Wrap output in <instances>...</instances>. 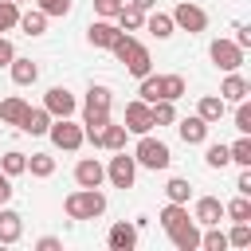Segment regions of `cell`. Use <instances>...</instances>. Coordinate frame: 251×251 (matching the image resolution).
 <instances>
[{
    "instance_id": "cb8c5ba5",
    "label": "cell",
    "mask_w": 251,
    "mask_h": 251,
    "mask_svg": "<svg viewBox=\"0 0 251 251\" xmlns=\"http://www.w3.org/2000/svg\"><path fill=\"white\" fill-rule=\"evenodd\" d=\"M24 35H43L47 31V16L39 12V8H31V12H20V24H16Z\"/></svg>"
},
{
    "instance_id": "2e32d148",
    "label": "cell",
    "mask_w": 251,
    "mask_h": 251,
    "mask_svg": "<svg viewBox=\"0 0 251 251\" xmlns=\"http://www.w3.org/2000/svg\"><path fill=\"white\" fill-rule=\"evenodd\" d=\"M169 239H173V247H176V251H196V247H200V227H196V220L188 216L180 227H173V231H169Z\"/></svg>"
},
{
    "instance_id": "7c38bea8",
    "label": "cell",
    "mask_w": 251,
    "mask_h": 251,
    "mask_svg": "<svg viewBox=\"0 0 251 251\" xmlns=\"http://www.w3.org/2000/svg\"><path fill=\"white\" fill-rule=\"evenodd\" d=\"M118 35H122V27H118V24H110V20H102V16L86 27V39H90L94 47H106V51L118 43Z\"/></svg>"
},
{
    "instance_id": "484cf974",
    "label": "cell",
    "mask_w": 251,
    "mask_h": 251,
    "mask_svg": "<svg viewBox=\"0 0 251 251\" xmlns=\"http://www.w3.org/2000/svg\"><path fill=\"white\" fill-rule=\"evenodd\" d=\"M145 27H149V35H157V39H169V35L176 31V24H173L169 12H153V16L145 20Z\"/></svg>"
},
{
    "instance_id": "7a4b0ae2",
    "label": "cell",
    "mask_w": 251,
    "mask_h": 251,
    "mask_svg": "<svg viewBox=\"0 0 251 251\" xmlns=\"http://www.w3.org/2000/svg\"><path fill=\"white\" fill-rule=\"evenodd\" d=\"M63 212L71 220H98L106 212V196H102V188H75L63 200Z\"/></svg>"
},
{
    "instance_id": "ab89813d",
    "label": "cell",
    "mask_w": 251,
    "mask_h": 251,
    "mask_svg": "<svg viewBox=\"0 0 251 251\" xmlns=\"http://www.w3.org/2000/svg\"><path fill=\"white\" fill-rule=\"evenodd\" d=\"M35 8L51 20V16H67L71 12V0H35Z\"/></svg>"
},
{
    "instance_id": "f35d334b",
    "label": "cell",
    "mask_w": 251,
    "mask_h": 251,
    "mask_svg": "<svg viewBox=\"0 0 251 251\" xmlns=\"http://www.w3.org/2000/svg\"><path fill=\"white\" fill-rule=\"evenodd\" d=\"M137 94H141V102H149V106H153V102L161 98V82H157V75H153V71H149V75L141 78V86H137Z\"/></svg>"
},
{
    "instance_id": "5b68a950",
    "label": "cell",
    "mask_w": 251,
    "mask_h": 251,
    "mask_svg": "<svg viewBox=\"0 0 251 251\" xmlns=\"http://www.w3.org/2000/svg\"><path fill=\"white\" fill-rule=\"evenodd\" d=\"M173 24H176L180 31H188V35H196V31L208 27V12H204L200 4H192V0H180V4L173 8Z\"/></svg>"
},
{
    "instance_id": "8992f818",
    "label": "cell",
    "mask_w": 251,
    "mask_h": 251,
    "mask_svg": "<svg viewBox=\"0 0 251 251\" xmlns=\"http://www.w3.org/2000/svg\"><path fill=\"white\" fill-rule=\"evenodd\" d=\"M208 55H212V63L220 67V71H239L243 67V47L235 43V39H212V47H208Z\"/></svg>"
},
{
    "instance_id": "ba28073f",
    "label": "cell",
    "mask_w": 251,
    "mask_h": 251,
    "mask_svg": "<svg viewBox=\"0 0 251 251\" xmlns=\"http://www.w3.org/2000/svg\"><path fill=\"white\" fill-rule=\"evenodd\" d=\"M43 110H47L51 118H71V114L78 110V98H75L67 86H51V90L43 94Z\"/></svg>"
},
{
    "instance_id": "836d02e7",
    "label": "cell",
    "mask_w": 251,
    "mask_h": 251,
    "mask_svg": "<svg viewBox=\"0 0 251 251\" xmlns=\"http://www.w3.org/2000/svg\"><path fill=\"white\" fill-rule=\"evenodd\" d=\"M224 216H231V220H247V224H251V196H235V200H227V204H224Z\"/></svg>"
},
{
    "instance_id": "7402d4cb",
    "label": "cell",
    "mask_w": 251,
    "mask_h": 251,
    "mask_svg": "<svg viewBox=\"0 0 251 251\" xmlns=\"http://www.w3.org/2000/svg\"><path fill=\"white\" fill-rule=\"evenodd\" d=\"M110 102H114V90H110V86H102V82H90L82 110H110Z\"/></svg>"
},
{
    "instance_id": "4fadbf2b",
    "label": "cell",
    "mask_w": 251,
    "mask_h": 251,
    "mask_svg": "<svg viewBox=\"0 0 251 251\" xmlns=\"http://www.w3.org/2000/svg\"><path fill=\"white\" fill-rule=\"evenodd\" d=\"M192 220H196V224H204V227L220 224V220H224V200H220V196H200V200H196V208H192Z\"/></svg>"
},
{
    "instance_id": "d6a6232c",
    "label": "cell",
    "mask_w": 251,
    "mask_h": 251,
    "mask_svg": "<svg viewBox=\"0 0 251 251\" xmlns=\"http://www.w3.org/2000/svg\"><path fill=\"white\" fill-rule=\"evenodd\" d=\"M165 196H169L173 204H188V196H192V184H188L184 176H173V180L165 184Z\"/></svg>"
},
{
    "instance_id": "f546056e",
    "label": "cell",
    "mask_w": 251,
    "mask_h": 251,
    "mask_svg": "<svg viewBox=\"0 0 251 251\" xmlns=\"http://www.w3.org/2000/svg\"><path fill=\"white\" fill-rule=\"evenodd\" d=\"M157 82H161V98H169V102H176L184 94V75H157Z\"/></svg>"
},
{
    "instance_id": "7bdbcfd3",
    "label": "cell",
    "mask_w": 251,
    "mask_h": 251,
    "mask_svg": "<svg viewBox=\"0 0 251 251\" xmlns=\"http://www.w3.org/2000/svg\"><path fill=\"white\" fill-rule=\"evenodd\" d=\"M12 59H16V47H12V39H4V35H0V67H8Z\"/></svg>"
},
{
    "instance_id": "30bf717a",
    "label": "cell",
    "mask_w": 251,
    "mask_h": 251,
    "mask_svg": "<svg viewBox=\"0 0 251 251\" xmlns=\"http://www.w3.org/2000/svg\"><path fill=\"white\" fill-rule=\"evenodd\" d=\"M129 133H149L153 129V114H149V102H141V98H133L129 106H126V122H122Z\"/></svg>"
},
{
    "instance_id": "ac0fdd59",
    "label": "cell",
    "mask_w": 251,
    "mask_h": 251,
    "mask_svg": "<svg viewBox=\"0 0 251 251\" xmlns=\"http://www.w3.org/2000/svg\"><path fill=\"white\" fill-rule=\"evenodd\" d=\"M20 235H24V216L0 204V243H20Z\"/></svg>"
},
{
    "instance_id": "ffe728a7",
    "label": "cell",
    "mask_w": 251,
    "mask_h": 251,
    "mask_svg": "<svg viewBox=\"0 0 251 251\" xmlns=\"http://www.w3.org/2000/svg\"><path fill=\"white\" fill-rule=\"evenodd\" d=\"M8 71H12V82H16V86H31V82L39 78V63H35V59H20V55H16V59L8 63Z\"/></svg>"
},
{
    "instance_id": "ee69618b",
    "label": "cell",
    "mask_w": 251,
    "mask_h": 251,
    "mask_svg": "<svg viewBox=\"0 0 251 251\" xmlns=\"http://www.w3.org/2000/svg\"><path fill=\"white\" fill-rule=\"evenodd\" d=\"M235 43H239L243 51L251 47V27H247V24H235Z\"/></svg>"
},
{
    "instance_id": "7dc6e473",
    "label": "cell",
    "mask_w": 251,
    "mask_h": 251,
    "mask_svg": "<svg viewBox=\"0 0 251 251\" xmlns=\"http://www.w3.org/2000/svg\"><path fill=\"white\" fill-rule=\"evenodd\" d=\"M126 4H133V8H141V12H149V8H157V0H126Z\"/></svg>"
},
{
    "instance_id": "e0dca14e",
    "label": "cell",
    "mask_w": 251,
    "mask_h": 251,
    "mask_svg": "<svg viewBox=\"0 0 251 251\" xmlns=\"http://www.w3.org/2000/svg\"><path fill=\"white\" fill-rule=\"evenodd\" d=\"M126 137H129V129L126 126H118V122H106L102 129H98V141H94V149H126Z\"/></svg>"
},
{
    "instance_id": "d590c367",
    "label": "cell",
    "mask_w": 251,
    "mask_h": 251,
    "mask_svg": "<svg viewBox=\"0 0 251 251\" xmlns=\"http://www.w3.org/2000/svg\"><path fill=\"white\" fill-rule=\"evenodd\" d=\"M227 153H231V161H235L239 169H243V165H251V137L243 133L239 141H231V145H227Z\"/></svg>"
},
{
    "instance_id": "f6af8a7d",
    "label": "cell",
    "mask_w": 251,
    "mask_h": 251,
    "mask_svg": "<svg viewBox=\"0 0 251 251\" xmlns=\"http://www.w3.org/2000/svg\"><path fill=\"white\" fill-rule=\"evenodd\" d=\"M12 192H16V188H12V176H8V173H0V204H8V200H12Z\"/></svg>"
},
{
    "instance_id": "52a82bcc",
    "label": "cell",
    "mask_w": 251,
    "mask_h": 251,
    "mask_svg": "<svg viewBox=\"0 0 251 251\" xmlns=\"http://www.w3.org/2000/svg\"><path fill=\"white\" fill-rule=\"evenodd\" d=\"M106 176H110L114 188H133V176H137V161H133V153L118 149V157H110V165H106Z\"/></svg>"
},
{
    "instance_id": "60d3db41",
    "label": "cell",
    "mask_w": 251,
    "mask_h": 251,
    "mask_svg": "<svg viewBox=\"0 0 251 251\" xmlns=\"http://www.w3.org/2000/svg\"><path fill=\"white\" fill-rule=\"evenodd\" d=\"M235 129L239 133H251V102H235Z\"/></svg>"
},
{
    "instance_id": "f1b7e54d",
    "label": "cell",
    "mask_w": 251,
    "mask_h": 251,
    "mask_svg": "<svg viewBox=\"0 0 251 251\" xmlns=\"http://www.w3.org/2000/svg\"><path fill=\"white\" fill-rule=\"evenodd\" d=\"M27 173L39 176V180H47V176L55 173V157H51V153H31V157H27Z\"/></svg>"
},
{
    "instance_id": "603a6c76",
    "label": "cell",
    "mask_w": 251,
    "mask_h": 251,
    "mask_svg": "<svg viewBox=\"0 0 251 251\" xmlns=\"http://www.w3.org/2000/svg\"><path fill=\"white\" fill-rule=\"evenodd\" d=\"M27 114V98H20V94H12V98H4L0 102V122H8V126H20V118Z\"/></svg>"
},
{
    "instance_id": "e575fe53",
    "label": "cell",
    "mask_w": 251,
    "mask_h": 251,
    "mask_svg": "<svg viewBox=\"0 0 251 251\" xmlns=\"http://www.w3.org/2000/svg\"><path fill=\"white\" fill-rule=\"evenodd\" d=\"M200 247H204V251H227V235L220 231V224H212V227L200 235Z\"/></svg>"
},
{
    "instance_id": "9c48e42d",
    "label": "cell",
    "mask_w": 251,
    "mask_h": 251,
    "mask_svg": "<svg viewBox=\"0 0 251 251\" xmlns=\"http://www.w3.org/2000/svg\"><path fill=\"white\" fill-rule=\"evenodd\" d=\"M102 180H106V165L98 157H82L75 165V184L78 188H102Z\"/></svg>"
},
{
    "instance_id": "44dd1931",
    "label": "cell",
    "mask_w": 251,
    "mask_h": 251,
    "mask_svg": "<svg viewBox=\"0 0 251 251\" xmlns=\"http://www.w3.org/2000/svg\"><path fill=\"white\" fill-rule=\"evenodd\" d=\"M196 114H200V118H204V122L212 126V122H220V118L227 114V102H224L220 94H204V98L196 102Z\"/></svg>"
},
{
    "instance_id": "4316f807",
    "label": "cell",
    "mask_w": 251,
    "mask_h": 251,
    "mask_svg": "<svg viewBox=\"0 0 251 251\" xmlns=\"http://www.w3.org/2000/svg\"><path fill=\"white\" fill-rule=\"evenodd\" d=\"M157 220H161V227H165V231H173V227H180V224L188 220V208H184V204H173V200H169V204L161 208V216H157Z\"/></svg>"
},
{
    "instance_id": "4dcf8cb0",
    "label": "cell",
    "mask_w": 251,
    "mask_h": 251,
    "mask_svg": "<svg viewBox=\"0 0 251 251\" xmlns=\"http://www.w3.org/2000/svg\"><path fill=\"white\" fill-rule=\"evenodd\" d=\"M149 114H153V126H173V122H176V106H173L169 98H157V102L149 106Z\"/></svg>"
},
{
    "instance_id": "bcb514c9",
    "label": "cell",
    "mask_w": 251,
    "mask_h": 251,
    "mask_svg": "<svg viewBox=\"0 0 251 251\" xmlns=\"http://www.w3.org/2000/svg\"><path fill=\"white\" fill-rule=\"evenodd\" d=\"M35 247H39V251H59V247H63V239H55V235H43V239H35Z\"/></svg>"
},
{
    "instance_id": "8fae6325",
    "label": "cell",
    "mask_w": 251,
    "mask_h": 251,
    "mask_svg": "<svg viewBox=\"0 0 251 251\" xmlns=\"http://www.w3.org/2000/svg\"><path fill=\"white\" fill-rule=\"evenodd\" d=\"M173 126H176V133H180L184 145H204V141H208V122H204L200 114H192V118H176Z\"/></svg>"
},
{
    "instance_id": "8d00e7d4",
    "label": "cell",
    "mask_w": 251,
    "mask_h": 251,
    "mask_svg": "<svg viewBox=\"0 0 251 251\" xmlns=\"http://www.w3.org/2000/svg\"><path fill=\"white\" fill-rule=\"evenodd\" d=\"M227 247H251V224L235 220V227L227 231Z\"/></svg>"
},
{
    "instance_id": "1f68e13d",
    "label": "cell",
    "mask_w": 251,
    "mask_h": 251,
    "mask_svg": "<svg viewBox=\"0 0 251 251\" xmlns=\"http://www.w3.org/2000/svg\"><path fill=\"white\" fill-rule=\"evenodd\" d=\"M204 165H208V169H227V165H231V153H227V145H224V141L208 145V149H204Z\"/></svg>"
},
{
    "instance_id": "277c9868",
    "label": "cell",
    "mask_w": 251,
    "mask_h": 251,
    "mask_svg": "<svg viewBox=\"0 0 251 251\" xmlns=\"http://www.w3.org/2000/svg\"><path fill=\"white\" fill-rule=\"evenodd\" d=\"M47 137H51V145H55V149H67V153H78V149H82V141H86L82 126H75L71 118H51Z\"/></svg>"
},
{
    "instance_id": "d6986e66",
    "label": "cell",
    "mask_w": 251,
    "mask_h": 251,
    "mask_svg": "<svg viewBox=\"0 0 251 251\" xmlns=\"http://www.w3.org/2000/svg\"><path fill=\"white\" fill-rule=\"evenodd\" d=\"M251 94V82L243 78V75H235V71H227V78L220 82V98L224 102H243Z\"/></svg>"
},
{
    "instance_id": "6da1fadb",
    "label": "cell",
    "mask_w": 251,
    "mask_h": 251,
    "mask_svg": "<svg viewBox=\"0 0 251 251\" xmlns=\"http://www.w3.org/2000/svg\"><path fill=\"white\" fill-rule=\"evenodd\" d=\"M114 55H118V63H126V71L133 75V78H145L149 71H153V59H149V47L141 43V39H133V35H118V43L110 47Z\"/></svg>"
},
{
    "instance_id": "74e56055",
    "label": "cell",
    "mask_w": 251,
    "mask_h": 251,
    "mask_svg": "<svg viewBox=\"0 0 251 251\" xmlns=\"http://www.w3.org/2000/svg\"><path fill=\"white\" fill-rule=\"evenodd\" d=\"M20 24V4L16 0H0V31H12Z\"/></svg>"
},
{
    "instance_id": "83f0119b",
    "label": "cell",
    "mask_w": 251,
    "mask_h": 251,
    "mask_svg": "<svg viewBox=\"0 0 251 251\" xmlns=\"http://www.w3.org/2000/svg\"><path fill=\"white\" fill-rule=\"evenodd\" d=\"M0 173H8V176H20V173H27V153H20V149H8V153L0 157Z\"/></svg>"
},
{
    "instance_id": "b9f144b4",
    "label": "cell",
    "mask_w": 251,
    "mask_h": 251,
    "mask_svg": "<svg viewBox=\"0 0 251 251\" xmlns=\"http://www.w3.org/2000/svg\"><path fill=\"white\" fill-rule=\"evenodd\" d=\"M235 192H239V196H251V165H243V169H239V180H235Z\"/></svg>"
},
{
    "instance_id": "5bb4252c",
    "label": "cell",
    "mask_w": 251,
    "mask_h": 251,
    "mask_svg": "<svg viewBox=\"0 0 251 251\" xmlns=\"http://www.w3.org/2000/svg\"><path fill=\"white\" fill-rule=\"evenodd\" d=\"M106 243H110L114 251H133V247H137V224H129V220H118V224L110 227Z\"/></svg>"
},
{
    "instance_id": "9a60e30c",
    "label": "cell",
    "mask_w": 251,
    "mask_h": 251,
    "mask_svg": "<svg viewBox=\"0 0 251 251\" xmlns=\"http://www.w3.org/2000/svg\"><path fill=\"white\" fill-rule=\"evenodd\" d=\"M47 126H51V114L43 110V106H27V114L20 118V133H31V137H43L47 133Z\"/></svg>"
},
{
    "instance_id": "c3c4849f",
    "label": "cell",
    "mask_w": 251,
    "mask_h": 251,
    "mask_svg": "<svg viewBox=\"0 0 251 251\" xmlns=\"http://www.w3.org/2000/svg\"><path fill=\"white\" fill-rule=\"evenodd\" d=\"M16 4H24V0H16Z\"/></svg>"
},
{
    "instance_id": "d4e9b609",
    "label": "cell",
    "mask_w": 251,
    "mask_h": 251,
    "mask_svg": "<svg viewBox=\"0 0 251 251\" xmlns=\"http://www.w3.org/2000/svg\"><path fill=\"white\" fill-rule=\"evenodd\" d=\"M114 20H118V27H122V31H137V27L145 24V12H141V8H133V4H122Z\"/></svg>"
},
{
    "instance_id": "3957f363",
    "label": "cell",
    "mask_w": 251,
    "mask_h": 251,
    "mask_svg": "<svg viewBox=\"0 0 251 251\" xmlns=\"http://www.w3.org/2000/svg\"><path fill=\"white\" fill-rule=\"evenodd\" d=\"M133 161L141 165V169H169V161H173V153H169V145L165 141H157V137H149V133H141L137 137V149H133Z\"/></svg>"
}]
</instances>
